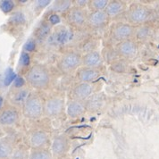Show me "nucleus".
<instances>
[{"mask_svg": "<svg viewBox=\"0 0 159 159\" xmlns=\"http://www.w3.org/2000/svg\"><path fill=\"white\" fill-rule=\"evenodd\" d=\"M102 58L100 54L98 51H90L82 57V65L88 68H95L98 67L101 65Z\"/></svg>", "mask_w": 159, "mask_h": 159, "instance_id": "dca6fc26", "label": "nucleus"}, {"mask_svg": "<svg viewBox=\"0 0 159 159\" xmlns=\"http://www.w3.org/2000/svg\"><path fill=\"white\" fill-rule=\"evenodd\" d=\"M85 111H87V109H86V103L84 101L72 99L67 103L66 113L70 118H77L82 116L85 113Z\"/></svg>", "mask_w": 159, "mask_h": 159, "instance_id": "ddd939ff", "label": "nucleus"}, {"mask_svg": "<svg viewBox=\"0 0 159 159\" xmlns=\"http://www.w3.org/2000/svg\"><path fill=\"white\" fill-rule=\"evenodd\" d=\"M72 1H56L55 4L53 5L52 10L57 14L59 12H65V11H69V9L71 8Z\"/></svg>", "mask_w": 159, "mask_h": 159, "instance_id": "b1692460", "label": "nucleus"}, {"mask_svg": "<svg viewBox=\"0 0 159 159\" xmlns=\"http://www.w3.org/2000/svg\"><path fill=\"white\" fill-rule=\"evenodd\" d=\"M15 1H12V0H3V1H0V9L5 14L11 13L15 9Z\"/></svg>", "mask_w": 159, "mask_h": 159, "instance_id": "a878e982", "label": "nucleus"}, {"mask_svg": "<svg viewBox=\"0 0 159 159\" xmlns=\"http://www.w3.org/2000/svg\"><path fill=\"white\" fill-rule=\"evenodd\" d=\"M23 116L29 120H39L43 116L44 103L36 92H30L22 107Z\"/></svg>", "mask_w": 159, "mask_h": 159, "instance_id": "f03ea898", "label": "nucleus"}, {"mask_svg": "<svg viewBox=\"0 0 159 159\" xmlns=\"http://www.w3.org/2000/svg\"><path fill=\"white\" fill-rule=\"evenodd\" d=\"M11 22H13L15 25H19L22 24L25 22V17L22 15V13H15V15L11 17Z\"/></svg>", "mask_w": 159, "mask_h": 159, "instance_id": "c756f323", "label": "nucleus"}, {"mask_svg": "<svg viewBox=\"0 0 159 159\" xmlns=\"http://www.w3.org/2000/svg\"><path fill=\"white\" fill-rule=\"evenodd\" d=\"M20 63L22 66H28L30 63V57L28 53L26 52H22L21 59H20Z\"/></svg>", "mask_w": 159, "mask_h": 159, "instance_id": "7c9ffc66", "label": "nucleus"}, {"mask_svg": "<svg viewBox=\"0 0 159 159\" xmlns=\"http://www.w3.org/2000/svg\"><path fill=\"white\" fill-rule=\"evenodd\" d=\"M93 94V87L90 83H81L80 82L72 89V99H76L80 101L87 100Z\"/></svg>", "mask_w": 159, "mask_h": 159, "instance_id": "9d476101", "label": "nucleus"}, {"mask_svg": "<svg viewBox=\"0 0 159 159\" xmlns=\"http://www.w3.org/2000/svg\"><path fill=\"white\" fill-rule=\"evenodd\" d=\"M72 38V33L70 30L65 28V27H60L59 29L57 30L55 32L54 39L58 44H65L68 42Z\"/></svg>", "mask_w": 159, "mask_h": 159, "instance_id": "4be33fe9", "label": "nucleus"}, {"mask_svg": "<svg viewBox=\"0 0 159 159\" xmlns=\"http://www.w3.org/2000/svg\"><path fill=\"white\" fill-rule=\"evenodd\" d=\"M16 79V74L15 72H13L11 69H9L7 71L6 74H5V79H4V82H5V85H9L11 84L12 82L15 81V80Z\"/></svg>", "mask_w": 159, "mask_h": 159, "instance_id": "c85d7f7f", "label": "nucleus"}, {"mask_svg": "<svg viewBox=\"0 0 159 159\" xmlns=\"http://www.w3.org/2000/svg\"><path fill=\"white\" fill-rule=\"evenodd\" d=\"M4 107V98L2 97H0V109Z\"/></svg>", "mask_w": 159, "mask_h": 159, "instance_id": "e433bc0d", "label": "nucleus"}, {"mask_svg": "<svg viewBox=\"0 0 159 159\" xmlns=\"http://www.w3.org/2000/svg\"><path fill=\"white\" fill-rule=\"evenodd\" d=\"M117 51L121 56L124 57H130L136 53V46L132 41L125 40L118 44Z\"/></svg>", "mask_w": 159, "mask_h": 159, "instance_id": "6ab92c4d", "label": "nucleus"}, {"mask_svg": "<svg viewBox=\"0 0 159 159\" xmlns=\"http://www.w3.org/2000/svg\"><path fill=\"white\" fill-rule=\"evenodd\" d=\"M108 3V0H90L89 6L92 11H104Z\"/></svg>", "mask_w": 159, "mask_h": 159, "instance_id": "393cba45", "label": "nucleus"}, {"mask_svg": "<svg viewBox=\"0 0 159 159\" xmlns=\"http://www.w3.org/2000/svg\"><path fill=\"white\" fill-rule=\"evenodd\" d=\"M60 21H61L60 16H59L57 14H56V13L52 14V15L48 17V22L50 23L52 26L58 24V23L60 22Z\"/></svg>", "mask_w": 159, "mask_h": 159, "instance_id": "2f4dec72", "label": "nucleus"}, {"mask_svg": "<svg viewBox=\"0 0 159 159\" xmlns=\"http://www.w3.org/2000/svg\"><path fill=\"white\" fill-rule=\"evenodd\" d=\"M53 156L48 148H37L30 149L28 159H52Z\"/></svg>", "mask_w": 159, "mask_h": 159, "instance_id": "5701e85b", "label": "nucleus"}, {"mask_svg": "<svg viewBox=\"0 0 159 159\" xmlns=\"http://www.w3.org/2000/svg\"><path fill=\"white\" fill-rule=\"evenodd\" d=\"M28 142L31 149L45 148L48 143V136L43 130H35L29 135Z\"/></svg>", "mask_w": 159, "mask_h": 159, "instance_id": "1a4fd4ad", "label": "nucleus"}, {"mask_svg": "<svg viewBox=\"0 0 159 159\" xmlns=\"http://www.w3.org/2000/svg\"><path fill=\"white\" fill-rule=\"evenodd\" d=\"M86 103V109L89 112H95L100 109L104 103V97L101 94H95L88 98Z\"/></svg>", "mask_w": 159, "mask_h": 159, "instance_id": "aec40b11", "label": "nucleus"}, {"mask_svg": "<svg viewBox=\"0 0 159 159\" xmlns=\"http://www.w3.org/2000/svg\"><path fill=\"white\" fill-rule=\"evenodd\" d=\"M149 16V12L145 7H138L131 9L129 13V19L133 22H142Z\"/></svg>", "mask_w": 159, "mask_h": 159, "instance_id": "f3484780", "label": "nucleus"}, {"mask_svg": "<svg viewBox=\"0 0 159 159\" xmlns=\"http://www.w3.org/2000/svg\"><path fill=\"white\" fill-rule=\"evenodd\" d=\"M50 3V0H40V1H37L36 6L37 7L40 8V9H43V8L46 7L47 6H48Z\"/></svg>", "mask_w": 159, "mask_h": 159, "instance_id": "f704fd0d", "label": "nucleus"}, {"mask_svg": "<svg viewBox=\"0 0 159 159\" xmlns=\"http://www.w3.org/2000/svg\"><path fill=\"white\" fill-rule=\"evenodd\" d=\"M15 149L12 138L5 137L0 139V159H10Z\"/></svg>", "mask_w": 159, "mask_h": 159, "instance_id": "2eb2a0df", "label": "nucleus"}, {"mask_svg": "<svg viewBox=\"0 0 159 159\" xmlns=\"http://www.w3.org/2000/svg\"><path fill=\"white\" fill-rule=\"evenodd\" d=\"M133 33V28L125 23H117L111 30V36L116 41H125Z\"/></svg>", "mask_w": 159, "mask_h": 159, "instance_id": "6e6552de", "label": "nucleus"}, {"mask_svg": "<svg viewBox=\"0 0 159 159\" xmlns=\"http://www.w3.org/2000/svg\"><path fill=\"white\" fill-rule=\"evenodd\" d=\"M26 83L35 89H46L50 84V73L42 65H32L24 75Z\"/></svg>", "mask_w": 159, "mask_h": 159, "instance_id": "f257e3e1", "label": "nucleus"}, {"mask_svg": "<svg viewBox=\"0 0 159 159\" xmlns=\"http://www.w3.org/2000/svg\"><path fill=\"white\" fill-rule=\"evenodd\" d=\"M148 32H149V30L147 29V28H142V29H140L138 31V37L140 38V39L146 38V37L148 35Z\"/></svg>", "mask_w": 159, "mask_h": 159, "instance_id": "c9c22d12", "label": "nucleus"}, {"mask_svg": "<svg viewBox=\"0 0 159 159\" xmlns=\"http://www.w3.org/2000/svg\"><path fill=\"white\" fill-rule=\"evenodd\" d=\"M69 149L68 139L64 135H59L54 138L51 144V153L54 157H62Z\"/></svg>", "mask_w": 159, "mask_h": 159, "instance_id": "9b49d317", "label": "nucleus"}, {"mask_svg": "<svg viewBox=\"0 0 159 159\" xmlns=\"http://www.w3.org/2000/svg\"><path fill=\"white\" fill-rule=\"evenodd\" d=\"M108 20V16L104 11H92L88 15L87 24L93 29H98L104 26Z\"/></svg>", "mask_w": 159, "mask_h": 159, "instance_id": "f8f14e48", "label": "nucleus"}, {"mask_svg": "<svg viewBox=\"0 0 159 159\" xmlns=\"http://www.w3.org/2000/svg\"><path fill=\"white\" fill-rule=\"evenodd\" d=\"M20 108L8 104L0 109V125L4 127L13 126L20 121Z\"/></svg>", "mask_w": 159, "mask_h": 159, "instance_id": "20e7f679", "label": "nucleus"}, {"mask_svg": "<svg viewBox=\"0 0 159 159\" xmlns=\"http://www.w3.org/2000/svg\"><path fill=\"white\" fill-rule=\"evenodd\" d=\"M88 15L84 9L73 7L69 9L66 15V21L74 28H80L87 23Z\"/></svg>", "mask_w": 159, "mask_h": 159, "instance_id": "39448f33", "label": "nucleus"}, {"mask_svg": "<svg viewBox=\"0 0 159 159\" xmlns=\"http://www.w3.org/2000/svg\"><path fill=\"white\" fill-rule=\"evenodd\" d=\"M124 8H125V5L122 1H117V0L109 1L107 7L105 9V12L107 13L108 18H112L123 13Z\"/></svg>", "mask_w": 159, "mask_h": 159, "instance_id": "a211bd4d", "label": "nucleus"}, {"mask_svg": "<svg viewBox=\"0 0 159 159\" xmlns=\"http://www.w3.org/2000/svg\"><path fill=\"white\" fill-rule=\"evenodd\" d=\"M82 65V57L76 52L65 53L58 60L57 67L63 73H72Z\"/></svg>", "mask_w": 159, "mask_h": 159, "instance_id": "7ed1b4c3", "label": "nucleus"}, {"mask_svg": "<svg viewBox=\"0 0 159 159\" xmlns=\"http://www.w3.org/2000/svg\"><path fill=\"white\" fill-rule=\"evenodd\" d=\"M37 48V42L35 39H29L26 43L24 44V47H23V49H24V52L26 53H30V52H33V51L36 49Z\"/></svg>", "mask_w": 159, "mask_h": 159, "instance_id": "cd10ccee", "label": "nucleus"}, {"mask_svg": "<svg viewBox=\"0 0 159 159\" xmlns=\"http://www.w3.org/2000/svg\"><path fill=\"white\" fill-rule=\"evenodd\" d=\"M30 94V90L28 87H22L20 89L14 88L9 95L10 104L18 108H22Z\"/></svg>", "mask_w": 159, "mask_h": 159, "instance_id": "0eeeda50", "label": "nucleus"}, {"mask_svg": "<svg viewBox=\"0 0 159 159\" xmlns=\"http://www.w3.org/2000/svg\"><path fill=\"white\" fill-rule=\"evenodd\" d=\"M52 25L48 22H43L36 30V38L38 40L43 41L48 39V37L51 34Z\"/></svg>", "mask_w": 159, "mask_h": 159, "instance_id": "412c9836", "label": "nucleus"}, {"mask_svg": "<svg viewBox=\"0 0 159 159\" xmlns=\"http://www.w3.org/2000/svg\"><path fill=\"white\" fill-rule=\"evenodd\" d=\"M65 104L64 100L57 97L50 98L44 103L43 115L47 117H57L64 111Z\"/></svg>", "mask_w": 159, "mask_h": 159, "instance_id": "423d86ee", "label": "nucleus"}, {"mask_svg": "<svg viewBox=\"0 0 159 159\" xmlns=\"http://www.w3.org/2000/svg\"><path fill=\"white\" fill-rule=\"evenodd\" d=\"M29 154L23 149H15L12 157L10 159H28Z\"/></svg>", "mask_w": 159, "mask_h": 159, "instance_id": "bb28decb", "label": "nucleus"}, {"mask_svg": "<svg viewBox=\"0 0 159 159\" xmlns=\"http://www.w3.org/2000/svg\"><path fill=\"white\" fill-rule=\"evenodd\" d=\"M25 79H23L22 77H16V79L14 81V88L15 89H20V88L25 87Z\"/></svg>", "mask_w": 159, "mask_h": 159, "instance_id": "473e14b6", "label": "nucleus"}, {"mask_svg": "<svg viewBox=\"0 0 159 159\" xmlns=\"http://www.w3.org/2000/svg\"><path fill=\"white\" fill-rule=\"evenodd\" d=\"M72 3H74V7L83 9L86 6L89 5V0H74V1H72Z\"/></svg>", "mask_w": 159, "mask_h": 159, "instance_id": "72a5a7b5", "label": "nucleus"}, {"mask_svg": "<svg viewBox=\"0 0 159 159\" xmlns=\"http://www.w3.org/2000/svg\"><path fill=\"white\" fill-rule=\"evenodd\" d=\"M99 72L98 69L95 68H88L83 67L80 69L77 73V79L81 83H90L98 78Z\"/></svg>", "mask_w": 159, "mask_h": 159, "instance_id": "4468645a", "label": "nucleus"}]
</instances>
